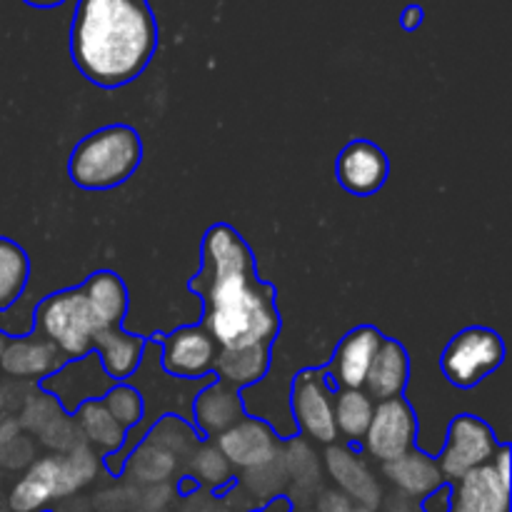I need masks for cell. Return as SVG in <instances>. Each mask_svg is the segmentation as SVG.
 Segmentation results:
<instances>
[{
    "label": "cell",
    "mask_w": 512,
    "mask_h": 512,
    "mask_svg": "<svg viewBox=\"0 0 512 512\" xmlns=\"http://www.w3.org/2000/svg\"><path fill=\"white\" fill-rule=\"evenodd\" d=\"M188 288L203 300V328L220 348L273 345L278 338L275 288L258 278L253 250L228 223L208 228L203 265Z\"/></svg>",
    "instance_id": "obj_1"
},
{
    "label": "cell",
    "mask_w": 512,
    "mask_h": 512,
    "mask_svg": "<svg viewBox=\"0 0 512 512\" xmlns=\"http://www.w3.org/2000/svg\"><path fill=\"white\" fill-rule=\"evenodd\" d=\"M158 50V20L148 0H78L70 55L85 80L105 90L143 75Z\"/></svg>",
    "instance_id": "obj_2"
},
{
    "label": "cell",
    "mask_w": 512,
    "mask_h": 512,
    "mask_svg": "<svg viewBox=\"0 0 512 512\" xmlns=\"http://www.w3.org/2000/svg\"><path fill=\"white\" fill-rule=\"evenodd\" d=\"M143 163V140L130 125H105L85 135L68 158V178L83 190H113Z\"/></svg>",
    "instance_id": "obj_3"
},
{
    "label": "cell",
    "mask_w": 512,
    "mask_h": 512,
    "mask_svg": "<svg viewBox=\"0 0 512 512\" xmlns=\"http://www.w3.org/2000/svg\"><path fill=\"white\" fill-rule=\"evenodd\" d=\"M98 475V455L85 443L68 453L35 460L28 473L13 485L8 498L10 512H43L53 500L70 498Z\"/></svg>",
    "instance_id": "obj_4"
},
{
    "label": "cell",
    "mask_w": 512,
    "mask_h": 512,
    "mask_svg": "<svg viewBox=\"0 0 512 512\" xmlns=\"http://www.w3.org/2000/svg\"><path fill=\"white\" fill-rule=\"evenodd\" d=\"M33 330L55 345L65 360L93 353V338L100 328L80 288H65L35 305Z\"/></svg>",
    "instance_id": "obj_5"
},
{
    "label": "cell",
    "mask_w": 512,
    "mask_h": 512,
    "mask_svg": "<svg viewBox=\"0 0 512 512\" xmlns=\"http://www.w3.org/2000/svg\"><path fill=\"white\" fill-rule=\"evenodd\" d=\"M505 343L500 333L483 325L465 328L445 345L440 355V370L445 380L460 390H470L483 383L490 373L503 365Z\"/></svg>",
    "instance_id": "obj_6"
},
{
    "label": "cell",
    "mask_w": 512,
    "mask_h": 512,
    "mask_svg": "<svg viewBox=\"0 0 512 512\" xmlns=\"http://www.w3.org/2000/svg\"><path fill=\"white\" fill-rule=\"evenodd\" d=\"M500 445L503 443L498 440L495 430L483 418L463 413L458 418H453V423L448 425L445 443L440 448L435 463H438L445 483L453 485L455 480L468 475L470 470H478L483 465H488L493 460V455L498 453Z\"/></svg>",
    "instance_id": "obj_7"
},
{
    "label": "cell",
    "mask_w": 512,
    "mask_h": 512,
    "mask_svg": "<svg viewBox=\"0 0 512 512\" xmlns=\"http://www.w3.org/2000/svg\"><path fill=\"white\" fill-rule=\"evenodd\" d=\"M333 393L325 368H305L290 380V415L295 430L323 445L338 443L333 420Z\"/></svg>",
    "instance_id": "obj_8"
},
{
    "label": "cell",
    "mask_w": 512,
    "mask_h": 512,
    "mask_svg": "<svg viewBox=\"0 0 512 512\" xmlns=\"http://www.w3.org/2000/svg\"><path fill=\"white\" fill-rule=\"evenodd\" d=\"M415 443H418V415L413 405L403 395L375 403L373 420L360 443L363 453L385 465L418 448Z\"/></svg>",
    "instance_id": "obj_9"
},
{
    "label": "cell",
    "mask_w": 512,
    "mask_h": 512,
    "mask_svg": "<svg viewBox=\"0 0 512 512\" xmlns=\"http://www.w3.org/2000/svg\"><path fill=\"white\" fill-rule=\"evenodd\" d=\"M160 348V368L168 378L205 380L213 375L220 345L203 325H183L155 338Z\"/></svg>",
    "instance_id": "obj_10"
},
{
    "label": "cell",
    "mask_w": 512,
    "mask_h": 512,
    "mask_svg": "<svg viewBox=\"0 0 512 512\" xmlns=\"http://www.w3.org/2000/svg\"><path fill=\"white\" fill-rule=\"evenodd\" d=\"M40 390L63 408L65 415H73L80 405L98 403L115 385V380L100 365L98 355L88 353L83 358L65 360L55 373L40 380Z\"/></svg>",
    "instance_id": "obj_11"
},
{
    "label": "cell",
    "mask_w": 512,
    "mask_h": 512,
    "mask_svg": "<svg viewBox=\"0 0 512 512\" xmlns=\"http://www.w3.org/2000/svg\"><path fill=\"white\" fill-rule=\"evenodd\" d=\"M215 448L223 453L230 468H240L248 473V470L263 468L278 458L280 438L268 423L245 415L240 423H235L233 428L215 438Z\"/></svg>",
    "instance_id": "obj_12"
},
{
    "label": "cell",
    "mask_w": 512,
    "mask_h": 512,
    "mask_svg": "<svg viewBox=\"0 0 512 512\" xmlns=\"http://www.w3.org/2000/svg\"><path fill=\"white\" fill-rule=\"evenodd\" d=\"M383 340L385 335L373 325H360L350 330L335 348L333 360L323 365L330 385L335 390H363L368 370Z\"/></svg>",
    "instance_id": "obj_13"
},
{
    "label": "cell",
    "mask_w": 512,
    "mask_h": 512,
    "mask_svg": "<svg viewBox=\"0 0 512 512\" xmlns=\"http://www.w3.org/2000/svg\"><path fill=\"white\" fill-rule=\"evenodd\" d=\"M335 173H338V183L348 193L368 198V195L378 193L388 180L390 160L383 153V148H378L370 140H350L340 150Z\"/></svg>",
    "instance_id": "obj_14"
},
{
    "label": "cell",
    "mask_w": 512,
    "mask_h": 512,
    "mask_svg": "<svg viewBox=\"0 0 512 512\" xmlns=\"http://www.w3.org/2000/svg\"><path fill=\"white\" fill-rule=\"evenodd\" d=\"M325 465H328V473L338 483L340 493L348 495L355 505L380 510L383 488L375 480V475L370 473L363 455L345 448V445H328V450H325Z\"/></svg>",
    "instance_id": "obj_15"
},
{
    "label": "cell",
    "mask_w": 512,
    "mask_h": 512,
    "mask_svg": "<svg viewBox=\"0 0 512 512\" xmlns=\"http://www.w3.org/2000/svg\"><path fill=\"white\" fill-rule=\"evenodd\" d=\"M245 418L243 398L240 390L220 383L213 378V383L205 385L193 400V423L195 430L203 440H215L225 430L233 428L235 423Z\"/></svg>",
    "instance_id": "obj_16"
},
{
    "label": "cell",
    "mask_w": 512,
    "mask_h": 512,
    "mask_svg": "<svg viewBox=\"0 0 512 512\" xmlns=\"http://www.w3.org/2000/svg\"><path fill=\"white\" fill-rule=\"evenodd\" d=\"M65 363L63 353L40 333H28L23 338H8L0 353V368L13 378L43 380Z\"/></svg>",
    "instance_id": "obj_17"
},
{
    "label": "cell",
    "mask_w": 512,
    "mask_h": 512,
    "mask_svg": "<svg viewBox=\"0 0 512 512\" xmlns=\"http://www.w3.org/2000/svg\"><path fill=\"white\" fill-rule=\"evenodd\" d=\"M450 512H510V485L500 480L490 463L470 470L453 483Z\"/></svg>",
    "instance_id": "obj_18"
},
{
    "label": "cell",
    "mask_w": 512,
    "mask_h": 512,
    "mask_svg": "<svg viewBox=\"0 0 512 512\" xmlns=\"http://www.w3.org/2000/svg\"><path fill=\"white\" fill-rule=\"evenodd\" d=\"M148 340L143 335L125 333L123 328H103L93 338V353L115 383H128L145 360Z\"/></svg>",
    "instance_id": "obj_19"
},
{
    "label": "cell",
    "mask_w": 512,
    "mask_h": 512,
    "mask_svg": "<svg viewBox=\"0 0 512 512\" xmlns=\"http://www.w3.org/2000/svg\"><path fill=\"white\" fill-rule=\"evenodd\" d=\"M410 380V355L400 340L385 338L375 353L373 365L368 370L363 390L380 403V400L400 398Z\"/></svg>",
    "instance_id": "obj_20"
},
{
    "label": "cell",
    "mask_w": 512,
    "mask_h": 512,
    "mask_svg": "<svg viewBox=\"0 0 512 512\" xmlns=\"http://www.w3.org/2000/svg\"><path fill=\"white\" fill-rule=\"evenodd\" d=\"M273 365V345H248V348H220L215 358L213 378L235 390L260 383Z\"/></svg>",
    "instance_id": "obj_21"
},
{
    "label": "cell",
    "mask_w": 512,
    "mask_h": 512,
    "mask_svg": "<svg viewBox=\"0 0 512 512\" xmlns=\"http://www.w3.org/2000/svg\"><path fill=\"white\" fill-rule=\"evenodd\" d=\"M383 475L398 488L400 495L410 500H423L425 495H430L445 483L435 458H430L428 453L418 448H413L393 463H385Z\"/></svg>",
    "instance_id": "obj_22"
},
{
    "label": "cell",
    "mask_w": 512,
    "mask_h": 512,
    "mask_svg": "<svg viewBox=\"0 0 512 512\" xmlns=\"http://www.w3.org/2000/svg\"><path fill=\"white\" fill-rule=\"evenodd\" d=\"M80 290L100 328H123V318L128 313V288L118 273L98 270L80 285Z\"/></svg>",
    "instance_id": "obj_23"
},
{
    "label": "cell",
    "mask_w": 512,
    "mask_h": 512,
    "mask_svg": "<svg viewBox=\"0 0 512 512\" xmlns=\"http://www.w3.org/2000/svg\"><path fill=\"white\" fill-rule=\"evenodd\" d=\"M75 430L80 435V443L93 450H103L105 458L115 455L125 443V430L115 423L113 415L100 403H85L73 413Z\"/></svg>",
    "instance_id": "obj_24"
},
{
    "label": "cell",
    "mask_w": 512,
    "mask_h": 512,
    "mask_svg": "<svg viewBox=\"0 0 512 512\" xmlns=\"http://www.w3.org/2000/svg\"><path fill=\"white\" fill-rule=\"evenodd\" d=\"M375 400L365 390H335L333 393V420L338 440L348 445L363 443L365 433L373 420Z\"/></svg>",
    "instance_id": "obj_25"
},
{
    "label": "cell",
    "mask_w": 512,
    "mask_h": 512,
    "mask_svg": "<svg viewBox=\"0 0 512 512\" xmlns=\"http://www.w3.org/2000/svg\"><path fill=\"white\" fill-rule=\"evenodd\" d=\"M30 278L28 253L18 243L0 238V310L23 298Z\"/></svg>",
    "instance_id": "obj_26"
},
{
    "label": "cell",
    "mask_w": 512,
    "mask_h": 512,
    "mask_svg": "<svg viewBox=\"0 0 512 512\" xmlns=\"http://www.w3.org/2000/svg\"><path fill=\"white\" fill-rule=\"evenodd\" d=\"M125 468L133 470L135 480H140V483L163 485L173 475L175 455L148 443V440H140L135 450H130V455L125 458L123 470Z\"/></svg>",
    "instance_id": "obj_27"
},
{
    "label": "cell",
    "mask_w": 512,
    "mask_h": 512,
    "mask_svg": "<svg viewBox=\"0 0 512 512\" xmlns=\"http://www.w3.org/2000/svg\"><path fill=\"white\" fill-rule=\"evenodd\" d=\"M143 440H148V443L158 445V448L168 450L175 458H180V455L195 450V445L203 438L198 435L195 425L183 420L180 415H163V418H158V423L150 425Z\"/></svg>",
    "instance_id": "obj_28"
},
{
    "label": "cell",
    "mask_w": 512,
    "mask_h": 512,
    "mask_svg": "<svg viewBox=\"0 0 512 512\" xmlns=\"http://www.w3.org/2000/svg\"><path fill=\"white\" fill-rule=\"evenodd\" d=\"M100 403L105 405L115 423L128 433V430L138 428L145 418V398L135 385L130 383H115L108 393L103 395Z\"/></svg>",
    "instance_id": "obj_29"
},
{
    "label": "cell",
    "mask_w": 512,
    "mask_h": 512,
    "mask_svg": "<svg viewBox=\"0 0 512 512\" xmlns=\"http://www.w3.org/2000/svg\"><path fill=\"white\" fill-rule=\"evenodd\" d=\"M190 473H193L195 483H203L208 488H220L230 480L233 468L228 460L223 458L213 440H200L193 450V460H190Z\"/></svg>",
    "instance_id": "obj_30"
},
{
    "label": "cell",
    "mask_w": 512,
    "mask_h": 512,
    "mask_svg": "<svg viewBox=\"0 0 512 512\" xmlns=\"http://www.w3.org/2000/svg\"><path fill=\"white\" fill-rule=\"evenodd\" d=\"M453 508V485L443 483L438 490L420 500V512H450Z\"/></svg>",
    "instance_id": "obj_31"
},
{
    "label": "cell",
    "mask_w": 512,
    "mask_h": 512,
    "mask_svg": "<svg viewBox=\"0 0 512 512\" xmlns=\"http://www.w3.org/2000/svg\"><path fill=\"white\" fill-rule=\"evenodd\" d=\"M353 510V500L340 490H325L318 498V510L315 512H350Z\"/></svg>",
    "instance_id": "obj_32"
},
{
    "label": "cell",
    "mask_w": 512,
    "mask_h": 512,
    "mask_svg": "<svg viewBox=\"0 0 512 512\" xmlns=\"http://www.w3.org/2000/svg\"><path fill=\"white\" fill-rule=\"evenodd\" d=\"M490 465H493L495 473L500 475V480L510 485V445L508 443L500 445L498 453H495L493 460H490Z\"/></svg>",
    "instance_id": "obj_33"
},
{
    "label": "cell",
    "mask_w": 512,
    "mask_h": 512,
    "mask_svg": "<svg viewBox=\"0 0 512 512\" xmlns=\"http://www.w3.org/2000/svg\"><path fill=\"white\" fill-rule=\"evenodd\" d=\"M423 8L420 5H408V8L403 10V15H400V25H403V30H408V33H413V30H418L420 25H423Z\"/></svg>",
    "instance_id": "obj_34"
},
{
    "label": "cell",
    "mask_w": 512,
    "mask_h": 512,
    "mask_svg": "<svg viewBox=\"0 0 512 512\" xmlns=\"http://www.w3.org/2000/svg\"><path fill=\"white\" fill-rule=\"evenodd\" d=\"M380 508H383V512H418V508H415V500L405 498V495L400 493L390 500L383 498Z\"/></svg>",
    "instance_id": "obj_35"
},
{
    "label": "cell",
    "mask_w": 512,
    "mask_h": 512,
    "mask_svg": "<svg viewBox=\"0 0 512 512\" xmlns=\"http://www.w3.org/2000/svg\"><path fill=\"white\" fill-rule=\"evenodd\" d=\"M23 3L33 5V8H40V10H48V8H58V5H63L65 0H23Z\"/></svg>",
    "instance_id": "obj_36"
},
{
    "label": "cell",
    "mask_w": 512,
    "mask_h": 512,
    "mask_svg": "<svg viewBox=\"0 0 512 512\" xmlns=\"http://www.w3.org/2000/svg\"><path fill=\"white\" fill-rule=\"evenodd\" d=\"M350 512H378V510H373V508H365V505H353V510Z\"/></svg>",
    "instance_id": "obj_37"
},
{
    "label": "cell",
    "mask_w": 512,
    "mask_h": 512,
    "mask_svg": "<svg viewBox=\"0 0 512 512\" xmlns=\"http://www.w3.org/2000/svg\"><path fill=\"white\" fill-rule=\"evenodd\" d=\"M5 343H8V338H5V335H3V333H0V353H3Z\"/></svg>",
    "instance_id": "obj_38"
},
{
    "label": "cell",
    "mask_w": 512,
    "mask_h": 512,
    "mask_svg": "<svg viewBox=\"0 0 512 512\" xmlns=\"http://www.w3.org/2000/svg\"><path fill=\"white\" fill-rule=\"evenodd\" d=\"M298 512H315V510H308V508H303V510H298Z\"/></svg>",
    "instance_id": "obj_39"
}]
</instances>
